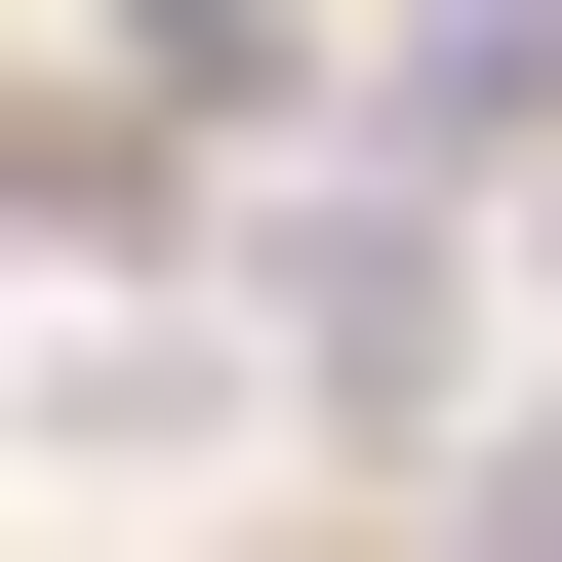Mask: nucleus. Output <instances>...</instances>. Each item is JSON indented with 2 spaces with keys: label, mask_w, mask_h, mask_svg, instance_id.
<instances>
[{
  "label": "nucleus",
  "mask_w": 562,
  "mask_h": 562,
  "mask_svg": "<svg viewBox=\"0 0 562 562\" xmlns=\"http://www.w3.org/2000/svg\"><path fill=\"white\" fill-rule=\"evenodd\" d=\"M362 121L402 161H562V0H362Z\"/></svg>",
  "instance_id": "obj_3"
},
{
  "label": "nucleus",
  "mask_w": 562,
  "mask_h": 562,
  "mask_svg": "<svg viewBox=\"0 0 562 562\" xmlns=\"http://www.w3.org/2000/svg\"><path fill=\"white\" fill-rule=\"evenodd\" d=\"M522 201L482 161H402V121H322V161H241V322H281V442H362V482H442L482 442V362H522Z\"/></svg>",
  "instance_id": "obj_1"
},
{
  "label": "nucleus",
  "mask_w": 562,
  "mask_h": 562,
  "mask_svg": "<svg viewBox=\"0 0 562 562\" xmlns=\"http://www.w3.org/2000/svg\"><path fill=\"white\" fill-rule=\"evenodd\" d=\"M81 81L161 121V161H322V121H362V0H81Z\"/></svg>",
  "instance_id": "obj_2"
}]
</instances>
